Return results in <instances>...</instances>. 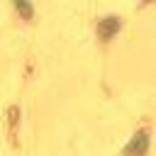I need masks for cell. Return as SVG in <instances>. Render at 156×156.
<instances>
[{
	"label": "cell",
	"mask_w": 156,
	"mask_h": 156,
	"mask_svg": "<svg viewBox=\"0 0 156 156\" xmlns=\"http://www.w3.org/2000/svg\"><path fill=\"white\" fill-rule=\"evenodd\" d=\"M146 149H149V134L141 129V132H139V134H134V139L129 141L127 154H129V156H144V154H146Z\"/></svg>",
	"instance_id": "cell-1"
},
{
	"label": "cell",
	"mask_w": 156,
	"mask_h": 156,
	"mask_svg": "<svg viewBox=\"0 0 156 156\" xmlns=\"http://www.w3.org/2000/svg\"><path fill=\"white\" fill-rule=\"evenodd\" d=\"M115 29H119V22H117L115 17H107V20L100 24V34H102L105 39H107V37H112V32H115Z\"/></svg>",
	"instance_id": "cell-2"
},
{
	"label": "cell",
	"mask_w": 156,
	"mask_h": 156,
	"mask_svg": "<svg viewBox=\"0 0 156 156\" xmlns=\"http://www.w3.org/2000/svg\"><path fill=\"white\" fill-rule=\"evenodd\" d=\"M15 7H17V10H20V12H24V15H27V17H29V15H32V7H29V5H24V2H17V5H15Z\"/></svg>",
	"instance_id": "cell-3"
}]
</instances>
